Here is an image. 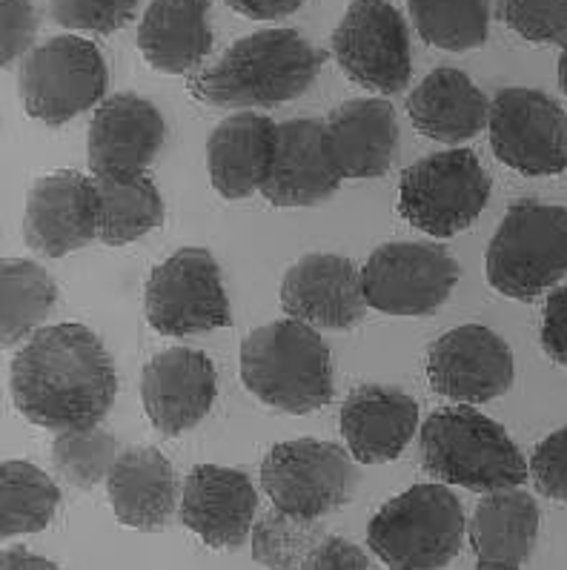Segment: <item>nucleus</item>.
<instances>
[{"label": "nucleus", "instance_id": "obj_1", "mask_svg": "<svg viewBox=\"0 0 567 570\" xmlns=\"http://www.w3.org/2000/svg\"><path fill=\"white\" fill-rule=\"evenodd\" d=\"M9 382L20 416L55 436L98 428L118 393L115 362L84 324L40 327L14 353Z\"/></svg>", "mask_w": 567, "mask_h": 570}, {"label": "nucleus", "instance_id": "obj_2", "mask_svg": "<svg viewBox=\"0 0 567 570\" xmlns=\"http://www.w3.org/2000/svg\"><path fill=\"white\" fill-rule=\"evenodd\" d=\"M324 67V52L295 29H264L235 41L213 67L189 78L195 101L221 109L290 104L307 92Z\"/></svg>", "mask_w": 567, "mask_h": 570}, {"label": "nucleus", "instance_id": "obj_3", "mask_svg": "<svg viewBox=\"0 0 567 570\" xmlns=\"http://www.w3.org/2000/svg\"><path fill=\"white\" fill-rule=\"evenodd\" d=\"M241 382L267 407L307 416L333 402V358L319 330L295 318L264 324L241 344Z\"/></svg>", "mask_w": 567, "mask_h": 570}, {"label": "nucleus", "instance_id": "obj_4", "mask_svg": "<svg viewBox=\"0 0 567 570\" xmlns=\"http://www.w3.org/2000/svg\"><path fill=\"white\" fill-rule=\"evenodd\" d=\"M419 450L430 476L485 497L516 490L530 473L508 430L473 407L433 413L419 430Z\"/></svg>", "mask_w": 567, "mask_h": 570}, {"label": "nucleus", "instance_id": "obj_5", "mask_svg": "<svg viewBox=\"0 0 567 570\" xmlns=\"http://www.w3.org/2000/svg\"><path fill=\"white\" fill-rule=\"evenodd\" d=\"M468 533L465 508L444 484H413L370 519L368 544L390 570H444Z\"/></svg>", "mask_w": 567, "mask_h": 570}, {"label": "nucleus", "instance_id": "obj_6", "mask_svg": "<svg viewBox=\"0 0 567 570\" xmlns=\"http://www.w3.org/2000/svg\"><path fill=\"white\" fill-rule=\"evenodd\" d=\"M485 269L490 287L516 302L554 289L567 275V209L516 202L490 238Z\"/></svg>", "mask_w": 567, "mask_h": 570}, {"label": "nucleus", "instance_id": "obj_7", "mask_svg": "<svg viewBox=\"0 0 567 570\" xmlns=\"http://www.w3.org/2000/svg\"><path fill=\"white\" fill-rule=\"evenodd\" d=\"M107 61L80 35H58L38 43L20 61L18 92L27 115L47 127H63L107 101Z\"/></svg>", "mask_w": 567, "mask_h": 570}, {"label": "nucleus", "instance_id": "obj_8", "mask_svg": "<svg viewBox=\"0 0 567 570\" xmlns=\"http://www.w3.org/2000/svg\"><path fill=\"white\" fill-rule=\"evenodd\" d=\"M490 189L488 169L470 149H444L404 169L399 213L421 233L453 238L485 213Z\"/></svg>", "mask_w": 567, "mask_h": 570}, {"label": "nucleus", "instance_id": "obj_9", "mask_svg": "<svg viewBox=\"0 0 567 570\" xmlns=\"http://www.w3.org/2000/svg\"><path fill=\"white\" fill-rule=\"evenodd\" d=\"M261 488L281 513L319 522L350 502L355 470L339 444L293 439L275 444L261 462Z\"/></svg>", "mask_w": 567, "mask_h": 570}, {"label": "nucleus", "instance_id": "obj_10", "mask_svg": "<svg viewBox=\"0 0 567 570\" xmlns=\"http://www.w3.org/2000/svg\"><path fill=\"white\" fill-rule=\"evenodd\" d=\"M144 309L149 327L173 338L233 324L218 262L201 247L178 249L149 273Z\"/></svg>", "mask_w": 567, "mask_h": 570}, {"label": "nucleus", "instance_id": "obj_11", "mask_svg": "<svg viewBox=\"0 0 567 570\" xmlns=\"http://www.w3.org/2000/svg\"><path fill=\"white\" fill-rule=\"evenodd\" d=\"M459 273L453 255L439 244L393 242L373 249L361 267V289L370 309L419 318L448 302Z\"/></svg>", "mask_w": 567, "mask_h": 570}, {"label": "nucleus", "instance_id": "obj_12", "mask_svg": "<svg viewBox=\"0 0 567 570\" xmlns=\"http://www.w3.org/2000/svg\"><path fill=\"white\" fill-rule=\"evenodd\" d=\"M333 58L350 81L379 95H399L413 78L410 29L388 0H353L330 38Z\"/></svg>", "mask_w": 567, "mask_h": 570}, {"label": "nucleus", "instance_id": "obj_13", "mask_svg": "<svg viewBox=\"0 0 567 570\" xmlns=\"http://www.w3.org/2000/svg\"><path fill=\"white\" fill-rule=\"evenodd\" d=\"M490 147L505 167L530 178L567 169V115L541 89L508 87L490 101Z\"/></svg>", "mask_w": 567, "mask_h": 570}, {"label": "nucleus", "instance_id": "obj_14", "mask_svg": "<svg viewBox=\"0 0 567 570\" xmlns=\"http://www.w3.org/2000/svg\"><path fill=\"white\" fill-rule=\"evenodd\" d=\"M516 367L508 342L481 324H461L428 350V382L456 404H485L505 396Z\"/></svg>", "mask_w": 567, "mask_h": 570}, {"label": "nucleus", "instance_id": "obj_15", "mask_svg": "<svg viewBox=\"0 0 567 570\" xmlns=\"http://www.w3.org/2000/svg\"><path fill=\"white\" fill-rule=\"evenodd\" d=\"M258 488L244 470L195 464L180 493L178 519L213 550H235L253 537Z\"/></svg>", "mask_w": 567, "mask_h": 570}, {"label": "nucleus", "instance_id": "obj_16", "mask_svg": "<svg viewBox=\"0 0 567 570\" xmlns=\"http://www.w3.org/2000/svg\"><path fill=\"white\" fill-rule=\"evenodd\" d=\"M23 238L43 258H63L98 238V198L84 173L58 169L35 181L23 213Z\"/></svg>", "mask_w": 567, "mask_h": 570}, {"label": "nucleus", "instance_id": "obj_17", "mask_svg": "<svg viewBox=\"0 0 567 570\" xmlns=\"http://www.w3.org/2000/svg\"><path fill=\"white\" fill-rule=\"evenodd\" d=\"M218 376L207 353L169 347L153 356L140 373V402L149 422L164 436L198 428L215 404Z\"/></svg>", "mask_w": 567, "mask_h": 570}, {"label": "nucleus", "instance_id": "obj_18", "mask_svg": "<svg viewBox=\"0 0 567 570\" xmlns=\"http://www.w3.org/2000/svg\"><path fill=\"white\" fill-rule=\"evenodd\" d=\"M281 307L313 330H353L364 318L361 269L335 253H310L284 273Z\"/></svg>", "mask_w": 567, "mask_h": 570}, {"label": "nucleus", "instance_id": "obj_19", "mask_svg": "<svg viewBox=\"0 0 567 570\" xmlns=\"http://www.w3.org/2000/svg\"><path fill=\"white\" fill-rule=\"evenodd\" d=\"M164 115L133 92L109 95L89 124L87 161L92 175L147 173L164 147Z\"/></svg>", "mask_w": 567, "mask_h": 570}, {"label": "nucleus", "instance_id": "obj_20", "mask_svg": "<svg viewBox=\"0 0 567 570\" xmlns=\"http://www.w3.org/2000/svg\"><path fill=\"white\" fill-rule=\"evenodd\" d=\"M341 173L328 144V127L315 118H293L278 124L275 158L270 178L261 189L273 207H315L333 198L341 187Z\"/></svg>", "mask_w": 567, "mask_h": 570}, {"label": "nucleus", "instance_id": "obj_21", "mask_svg": "<svg viewBox=\"0 0 567 570\" xmlns=\"http://www.w3.org/2000/svg\"><path fill=\"white\" fill-rule=\"evenodd\" d=\"M341 436L348 453L361 464L393 462L419 430L413 396L381 384H361L341 407Z\"/></svg>", "mask_w": 567, "mask_h": 570}, {"label": "nucleus", "instance_id": "obj_22", "mask_svg": "<svg viewBox=\"0 0 567 570\" xmlns=\"http://www.w3.org/2000/svg\"><path fill=\"white\" fill-rule=\"evenodd\" d=\"M275 138L278 124L267 115H227L207 141V169L215 193L227 202L261 193L273 169Z\"/></svg>", "mask_w": 567, "mask_h": 570}, {"label": "nucleus", "instance_id": "obj_23", "mask_svg": "<svg viewBox=\"0 0 567 570\" xmlns=\"http://www.w3.org/2000/svg\"><path fill=\"white\" fill-rule=\"evenodd\" d=\"M328 144L341 178H379L399 155V118L384 98L341 104L324 121Z\"/></svg>", "mask_w": 567, "mask_h": 570}, {"label": "nucleus", "instance_id": "obj_24", "mask_svg": "<svg viewBox=\"0 0 567 570\" xmlns=\"http://www.w3.org/2000/svg\"><path fill=\"white\" fill-rule=\"evenodd\" d=\"M213 0H153L138 23V52L164 75H198L213 49Z\"/></svg>", "mask_w": 567, "mask_h": 570}, {"label": "nucleus", "instance_id": "obj_25", "mask_svg": "<svg viewBox=\"0 0 567 570\" xmlns=\"http://www.w3.org/2000/svg\"><path fill=\"white\" fill-rule=\"evenodd\" d=\"M408 115L424 138L439 144L470 141L488 129L490 101L470 75L439 67L410 92Z\"/></svg>", "mask_w": 567, "mask_h": 570}, {"label": "nucleus", "instance_id": "obj_26", "mask_svg": "<svg viewBox=\"0 0 567 570\" xmlns=\"http://www.w3.org/2000/svg\"><path fill=\"white\" fill-rule=\"evenodd\" d=\"M109 504L120 524L160 530L178 504V479L169 459L155 448H127L107 479Z\"/></svg>", "mask_w": 567, "mask_h": 570}, {"label": "nucleus", "instance_id": "obj_27", "mask_svg": "<svg viewBox=\"0 0 567 570\" xmlns=\"http://www.w3.org/2000/svg\"><path fill=\"white\" fill-rule=\"evenodd\" d=\"M539 504L525 490H501L481 499L468 522V539L479 559L525 564L539 537Z\"/></svg>", "mask_w": 567, "mask_h": 570}, {"label": "nucleus", "instance_id": "obj_28", "mask_svg": "<svg viewBox=\"0 0 567 570\" xmlns=\"http://www.w3.org/2000/svg\"><path fill=\"white\" fill-rule=\"evenodd\" d=\"M98 198V238L109 247H124L164 222V198L149 173L92 175Z\"/></svg>", "mask_w": 567, "mask_h": 570}, {"label": "nucleus", "instance_id": "obj_29", "mask_svg": "<svg viewBox=\"0 0 567 570\" xmlns=\"http://www.w3.org/2000/svg\"><path fill=\"white\" fill-rule=\"evenodd\" d=\"M3 284V347H14L23 338L35 336L58 304V284L40 264L27 258H7L0 264Z\"/></svg>", "mask_w": 567, "mask_h": 570}, {"label": "nucleus", "instance_id": "obj_30", "mask_svg": "<svg viewBox=\"0 0 567 570\" xmlns=\"http://www.w3.org/2000/svg\"><path fill=\"white\" fill-rule=\"evenodd\" d=\"M493 0H408L413 29L444 52H470L488 43Z\"/></svg>", "mask_w": 567, "mask_h": 570}, {"label": "nucleus", "instance_id": "obj_31", "mask_svg": "<svg viewBox=\"0 0 567 570\" xmlns=\"http://www.w3.org/2000/svg\"><path fill=\"white\" fill-rule=\"evenodd\" d=\"M0 484H3L0 537L7 542L14 537L38 533L52 524L60 504V490L43 470L29 462L9 459L0 468Z\"/></svg>", "mask_w": 567, "mask_h": 570}, {"label": "nucleus", "instance_id": "obj_32", "mask_svg": "<svg viewBox=\"0 0 567 570\" xmlns=\"http://www.w3.org/2000/svg\"><path fill=\"white\" fill-rule=\"evenodd\" d=\"M120 453L124 448L118 439L100 428L58 433L52 442V464L58 476L80 490H92L107 482Z\"/></svg>", "mask_w": 567, "mask_h": 570}, {"label": "nucleus", "instance_id": "obj_33", "mask_svg": "<svg viewBox=\"0 0 567 570\" xmlns=\"http://www.w3.org/2000/svg\"><path fill=\"white\" fill-rule=\"evenodd\" d=\"M250 539H253V559L261 568L301 570L324 539V530L319 522H304L273 508L258 517Z\"/></svg>", "mask_w": 567, "mask_h": 570}, {"label": "nucleus", "instance_id": "obj_34", "mask_svg": "<svg viewBox=\"0 0 567 570\" xmlns=\"http://www.w3.org/2000/svg\"><path fill=\"white\" fill-rule=\"evenodd\" d=\"M496 14L525 41L541 47L567 43V0H499Z\"/></svg>", "mask_w": 567, "mask_h": 570}, {"label": "nucleus", "instance_id": "obj_35", "mask_svg": "<svg viewBox=\"0 0 567 570\" xmlns=\"http://www.w3.org/2000/svg\"><path fill=\"white\" fill-rule=\"evenodd\" d=\"M138 12V0H49V14L69 32L113 35Z\"/></svg>", "mask_w": 567, "mask_h": 570}, {"label": "nucleus", "instance_id": "obj_36", "mask_svg": "<svg viewBox=\"0 0 567 570\" xmlns=\"http://www.w3.org/2000/svg\"><path fill=\"white\" fill-rule=\"evenodd\" d=\"M38 35V9L32 0H0V63L14 67L32 52Z\"/></svg>", "mask_w": 567, "mask_h": 570}, {"label": "nucleus", "instance_id": "obj_37", "mask_svg": "<svg viewBox=\"0 0 567 570\" xmlns=\"http://www.w3.org/2000/svg\"><path fill=\"white\" fill-rule=\"evenodd\" d=\"M530 479L541 497L567 504V428L556 430L536 444L530 456Z\"/></svg>", "mask_w": 567, "mask_h": 570}, {"label": "nucleus", "instance_id": "obj_38", "mask_svg": "<svg viewBox=\"0 0 567 570\" xmlns=\"http://www.w3.org/2000/svg\"><path fill=\"white\" fill-rule=\"evenodd\" d=\"M301 570H373L364 550L344 537H324Z\"/></svg>", "mask_w": 567, "mask_h": 570}, {"label": "nucleus", "instance_id": "obj_39", "mask_svg": "<svg viewBox=\"0 0 567 570\" xmlns=\"http://www.w3.org/2000/svg\"><path fill=\"white\" fill-rule=\"evenodd\" d=\"M541 347L556 364L567 367V284L556 287L548 296V304H545Z\"/></svg>", "mask_w": 567, "mask_h": 570}, {"label": "nucleus", "instance_id": "obj_40", "mask_svg": "<svg viewBox=\"0 0 567 570\" xmlns=\"http://www.w3.org/2000/svg\"><path fill=\"white\" fill-rule=\"evenodd\" d=\"M224 3L250 21H281L299 12L307 0H224Z\"/></svg>", "mask_w": 567, "mask_h": 570}, {"label": "nucleus", "instance_id": "obj_41", "mask_svg": "<svg viewBox=\"0 0 567 570\" xmlns=\"http://www.w3.org/2000/svg\"><path fill=\"white\" fill-rule=\"evenodd\" d=\"M0 570H60L52 559L38 557L27 548H7L0 553Z\"/></svg>", "mask_w": 567, "mask_h": 570}, {"label": "nucleus", "instance_id": "obj_42", "mask_svg": "<svg viewBox=\"0 0 567 570\" xmlns=\"http://www.w3.org/2000/svg\"><path fill=\"white\" fill-rule=\"evenodd\" d=\"M473 570H521V564H514V562H496V559H479Z\"/></svg>", "mask_w": 567, "mask_h": 570}, {"label": "nucleus", "instance_id": "obj_43", "mask_svg": "<svg viewBox=\"0 0 567 570\" xmlns=\"http://www.w3.org/2000/svg\"><path fill=\"white\" fill-rule=\"evenodd\" d=\"M559 87L561 92L567 95V43L561 47V55H559Z\"/></svg>", "mask_w": 567, "mask_h": 570}]
</instances>
